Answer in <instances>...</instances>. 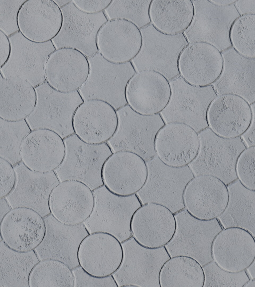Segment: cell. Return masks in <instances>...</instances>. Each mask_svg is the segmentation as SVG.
<instances>
[{
	"mask_svg": "<svg viewBox=\"0 0 255 287\" xmlns=\"http://www.w3.org/2000/svg\"><path fill=\"white\" fill-rule=\"evenodd\" d=\"M93 193L94 208L83 223L89 233H109L121 243L131 237V217L142 205L136 194L120 196L112 193L104 185L93 190Z\"/></svg>",
	"mask_w": 255,
	"mask_h": 287,
	"instance_id": "obj_4",
	"label": "cell"
},
{
	"mask_svg": "<svg viewBox=\"0 0 255 287\" xmlns=\"http://www.w3.org/2000/svg\"><path fill=\"white\" fill-rule=\"evenodd\" d=\"M152 0H112L103 11L108 20L122 19L141 29L151 24L149 8Z\"/></svg>",
	"mask_w": 255,
	"mask_h": 287,
	"instance_id": "obj_41",
	"label": "cell"
},
{
	"mask_svg": "<svg viewBox=\"0 0 255 287\" xmlns=\"http://www.w3.org/2000/svg\"><path fill=\"white\" fill-rule=\"evenodd\" d=\"M3 78V77H2L1 74L0 73V80H1V79H2Z\"/></svg>",
	"mask_w": 255,
	"mask_h": 287,
	"instance_id": "obj_57",
	"label": "cell"
},
{
	"mask_svg": "<svg viewBox=\"0 0 255 287\" xmlns=\"http://www.w3.org/2000/svg\"><path fill=\"white\" fill-rule=\"evenodd\" d=\"M15 185L5 199L11 208L32 209L43 218L51 214L49 199L52 190L60 181L54 171L46 173L32 171L21 161L13 166Z\"/></svg>",
	"mask_w": 255,
	"mask_h": 287,
	"instance_id": "obj_15",
	"label": "cell"
},
{
	"mask_svg": "<svg viewBox=\"0 0 255 287\" xmlns=\"http://www.w3.org/2000/svg\"><path fill=\"white\" fill-rule=\"evenodd\" d=\"M46 225L44 238L34 251L39 261L46 259L63 262L72 270L79 266L77 251L83 239L89 232L85 225H67L51 214L44 218Z\"/></svg>",
	"mask_w": 255,
	"mask_h": 287,
	"instance_id": "obj_22",
	"label": "cell"
},
{
	"mask_svg": "<svg viewBox=\"0 0 255 287\" xmlns=\"http://www.w3.org/2000/svg\"><path fill=\"white\" fill-rule=\"evenodd\" d=\"M122 245L123 262L113 275L118 287L132 284L138 287H160V269L170 258L165 247L147 248L138 244L132 237Z\"/></svg>",
	"mask_w": 255,
	"mask_h": 287,
	"instance_id": "obj_12",
	"label": "cell"
},
{
	"mask_svg": "<svg viewBox=\"0 0 255 287\" xmlns=\"http://www.w3.org/2000/svg\"><path fill=\"white\" fill-rule=\"evenodd\" d=\"M19 32L27 39L38 43L51 41L62 23L61 9L52 0H26L16 17Z\"/></svg>",
	"mask_w": 255,
	"mask_h": 287,
	"instance_id": "obj_26",
	"label": "cell"
},
{
	"mask_svg": "<svg viewBox=\"0 0 255 287\" xmlns=\"http://www.w3.org/2000/svg\"><path fill=\"white\" fill-rule=\"evenodd\" d=\"M255 146L246 147L239 155L236 163L237 179L246 188L255 190Z\"/></svg>",
	"mask_w": 255,
	"mask_h": 287,
	"instance_id": "obj_44",
	"label": "cell"
},
{
	"mask_svg": "<svg viewBox=\"0 0 255 287\" xmlns=\"http://www.w3.org/2000/svg\"><path fill=\"white\" fill-rule=\"evenodd\" d=\"M175 229L174 214L166 206L155 202L142 204L134 211L130 220L131 237L147 248L165 246Z\"/></svg>",
	"mask_w": 255,
	"mask_h": 287,
	"instance_id": "obj_19",
	"label": "cell"
},
{
	"mask_svg": "<svg viewBox=\"0 0 255 287\" xmlns=\"http://www.w3.org/2000/svg\"><path fill=\"white\" fill-rule=\"evenodd\" d=\"M234 5L240 16L255 14V0H236Z\"/></svg>",
	"mask_w": 255,
	"mask_h": 287,
	"instance_id": "obj_51",
	"label": "cell"
},
{
	"mask_svg": "<svg viewBox=\"0 0 255 287\" xmlns=\"http://www.w3.org/2000/svg\"><path fill=\"white\" fill-rule=\"evenodd\" d=\"M90 66L87 58L71 48L55 49L49 56L45 67V77L55 90L64 93L77 91L86 82Z\"/></svg>",
	"mask_w": 255,
	"mask_h": 287,
	"instance_id": "obj_31",
	"label": "cell"
},
{
	"mask_svg": "<svg viewBox=\"0 0 255 287\" xmlns=\"http://www.w3.org/2000/svg\"><path fill=\"white\" fill-rule=\"evenodd\" d=\"M140 31L141 47L130 61L136 72L154 71L162 74L169 81L180 76L179 58L188 44L183 33L166 34L158 31L151 24Z\"/></svg>",
	"mask_w": 255,
	"mask_h": 287,
	"instance_id": "obj_5",
	"label": "cell"
},
{
	"mask_svg": "<svg viewBox=\"0 0 255 287\" xmlns=\"http://www.w3.org/2000/svg\"><path fill=\"white\" fill-rule=\"evenodd\" d=\"M223 68L221 52L213 45L203 42L188 44L178 61L180 76L191 85H212L220 77Z\"/></svg>",
	"mask_w": 255,
	"mask_h": 287,
	"instance_id": "obj_28",
	"label": "cell"
},
{
	"mask_svg": "<svg viewBox=\"0 0 255 287\" xmlns=\"http://www.w3.org/2000/svg\"><path fill=\"white\" fill-rule=\"evenodd\" d=\"M74 276V287H119L113 275L103 278H97L87 274L80 266L72 270Z\"/></svg>",
	"mask_w": 255,
	"mask_h": 287,
	"instance_id": "obj_46",
	"label": "cell"
},
{
	"mask_svg": "<svg viewBox=\"0 0 255 287\" xmlns=\"http://www.w3.org/2000/svg\"><path fill=\"white\" fill-rule=\"evenodd\" d=\"M8 38L11 52L8 60L0 69L2 77L24 79L34 88L45 82L46 62L49 55L56 49L52 41L33 42L19 31Z\"/></svg>",
	"mask_w": 255,
	"mask_h": 287,
	"instance_id": "obj_14",
	"label": "cell"
},
{
	"mask_svg": "<svg viewBox=\"0 0 255 287\" xmlns=\"http://www.w3.org/2000/svg\"><path fill=\"white\" fill-rule=\"evenodd\" d=\"M194 15L192 0H152L149 8L151 24L168 35L183 33L191 24Z\"/></svg>",
	"mask_w": 255,
	"mask_h": 287,
	"instance_id": "obj_36",
	"label": "cell"
},
{
	"mask_svg": "<svg viewBox=\"0 0 255 287\" xmlns=\"http://www.w3.org/2000/svg\"><path fill=\"white\" fill-rule=\"evenodd\" d=\"M87 59L90 66L89 75L78 91L83 101L102 100L116 111L128 105L126 87L136 73L131 62L114 63L105 59L99 52Z\"/></svg>",
	"mask_w": 255,
	"mask_h": 287,
	"instance_id": "obj_3",
	"label": "cell"
},
{
	"mask_svg": "<svg viewBox=\"0 0 255 287\" xmlns=\"http://www.w3.org/2000/svg\"><path fill=\"white\" fill-rule=\"evenodd\" d=\"M11 209L5 198L0 200V225L4 215ZM1 241L0 234V241Z\"/></svg>",
	"mask_w": 255,
	"mask_h": 287,
	"instance_id": "obj_52",
	"label": "cell"
},
{
	"mask_svg": "<svg viewBox=\"0 0 255 287\" xmlns=\"http://www.w3.org/2000/svg\"><path fill=\"white\" fill-rule=\"evenodd\" d=\"M71 0H55L54 1L58 6L60 8L65 6L69 2H71Z\"/></svg>",
	"mask_w": 255,
	"mask_h": 287,
	"instance_id": "obj_55",
	"label": "cell"
},
{
	"mask_svg": "<svg viewBox=\"0 0 255 287\" xmlns=\"http://www.w3.org/2000/svg\"><path fill=\"white\" fill-rule=\"evenodd\" d=\"M204 282L202 266L186 256L170 257L162 266L159 275L160 287H203Z\"/></svg>",
	"mask_w": 255,
	"mask_h": 287,
	"instance_id": "obj_38",
	"label": "cell"
},
{
	"mask_svg": "<svg viewBox=\"0 0 255 287\" xmlns=\"http://www.w3.org/2000/svg\"><path fill=\"white\" fill-rule=\"evenodd\" d=\"M39 261L34 251L17 252L0 241V287H29L30 273Z\"/></svg>",
	"mask_w": 255,
	"mask_h": 287,
	"instance_id": "obj_37",
	"label": "cell"
},
{
	"mask_svg": "<svg viewBox=\"0 0 255 287\" xmlns=\"http://www.w3.org/2000/svg\"><path fill=\"white\" fill-rule=\"evenodd\" d=\"M228 200L227 185L209 174L194 176L187 182L183 193L184 208L202 220L217 219L225 210Z\"/></svg>",
	"mask_w": 255,
	"mask_h": 287,
	"instance_id": "obj_17",
	"label": "cell"
},
{
	"mask_svg": "<svg viewBox=\"0 0 255 287\" xmlns=\"http://www.w3.org/2000/svg\"><path fill=\"white\" fill-rule=\"evenodd\" d=\"M29 287H74L72 269L60 261L46 259L39 261L32 269Z\"/></svg>",
	"mask_w": 255,
	"mask_h": 287,
	"instance_id": "obj_39",
	"label": "cell"
},
{
	"mask_svg": "<svg viewBox=\"0 0 255 287\" xmlns=\"http://www.w3.org/2000/svg\"><path fill=\"white\" fill-rule=\"evenodd\" d=\"M147 176L146 161L138 154L128 151L113 152L102 170L104 185L120 196L136 194L144 185Z\"/></svg>",
	"mask_w": 255,
	"mask_h": 287,
	"instance_id": "obj_20",
	"label": "cell"
},
{
	"mask_svg": "<svg viewBox=\"0 0 255 287\" xmlns=\"http://www.w3.org/2000/svg\"><path fill=\"white\" fill-rule=\"evenodd\" d=\"M118 125L117 111L106 102L97 99L84 101L73 118L74 133L93 144L107 143L116 133Z\"/></svg>",
	"mask_w": 255,
	"mask_h": 287,
	"instance_id": "obj_27",
	"label": "cell"
},
{
	"mask_svg": "<svg viewBox=\"0 0 255 287\" xmlns=\"http://www.w3.org/2000/svg\"><path fill=\"white\" fill-rule=\"evenodd\" d=\"M198 134L199 150L196 158L188 165L194 176L211 175L220 179L227 185L238 179L236 161L246 148L241 138H221L208 127Z\"/></svg>",
	"mask_w": 255,
	"mask_h": 287,
	"instance_id": "obj_6",
	"label": "cell"
},
{
	"mask_svg": "<svg viewBox=\"0 0 255 287\" xmlns=\"http://www.w3.org/2000/svg\"><path fill=\"white\" fill-rule=\"evenodd\" d=\"M122 243L104 232L89 234L81 241L77 251L79 266L89 275L103 278L113 275L123 260Z\"/></svg>",
	"mask_w": 255,
	"mask_h": 287,
	"instance_id": "obj_18",
	"label": "cell"
},
{
	"mask_svg": "<svg viewBox=\"0 0 255 287\" xmlns=\"http://www.w3.org/2000/svg\"><path fill=\"white\" fill-rule=\"evenodd\" d=\"M24 1L0 0V30L8 36L18 31L16 22L17 13Z\"/></svg>",
	"mask_w": 255,
	"mask_h": 287,
	"instance_id": "obj_45",
	"label": "cell"
},
{
	"mask_svg": "<svg viewBox=\"0 0 255 287\" xmlns=\"http://www.w3.org/2000/svg\"><path fill=\"white\" fill-rule=\"evenodd\" d=\"M250 279H255V261L245 270Z\"/></svg>",
	"mask_w": 255,
	"mask_h": 287,
	"instance_id": "obj_54",
	"label": "cell"
},
{
	"mask_svg": "<svg viewBox=\"0 0 255 287\" xmlns=\"http://www.w3.org/2000/svg\"><path fill=\"white\" fill-rule=\"evenodd\" d=\"M255 103L251 104L253 113L251 124L246 131L240 137L246 147L255 146Z\"/></svg>",
	"mask_w": 255,
	"mask_h": 287,
	"instance_id": "obj_50",
	"label": "cell"
},
{
	"mask_svg": "<svg viewBox=\"0 0 255 287\" xmlns=\"http://www.w3.org/2000/svg\"><path fill=\"white\" fill-rule=\"evenodd\" d=\"M30 131L25 120L10 122L0 117V157L13 166L21 162L22 143Z\"/></svg>",
	"mask_w": 255,
	"mask_h": 287,
	"instance_id": "obj_40",
	"label": "cell"
},
{
	"mask_svg": "<svg viewBox=\"0 0 255 287\" xmlns=\"http://www.w3.org/2000/svg\"><path fill=\"white\" fill-rule=\"evenodd\" d=\"M118 125L114 136L107 142L113 152L128 151L145 161L156 154L154 143L156 133L165 123L160 114L144 116L128 105L117 110Z\"/></svg>",
	"mask_w": 255,
	"mask_h": 287,
	"instance_id": "obj_8",
	"label": "cell"
},
{
	"mask_svg": "<svg viewBox=\"0 0 255 287\" xmlns=\"http://www.w3.org/2000/svg\"><path fill=\"white\" fill-rule=\"evenodd\" d=\"M204 274L203 287H243L249 278L246 271L231 273L219 267L212 261L202 267Z\"/></svg>",
	"mask_w": 255,
	"mask_h": 287,
	"instance_id": "obj_43",
	"label": "cell"
},
{
	"mask_svg": "<svg viewBox=\"0 0 255 287\" xmlns=\"http://www.w3.org/2000/svg\"><path fill=\"white\" fill-rule=\"evenodd\" d=\"M36 102L25 119L31 131L46 129L54 131L63 139L73 134V118L84 101L79 92L64 93L45 81L35 88Z\"/></svg>",
	"mask_w": 255,
	"mask_h": 287,
	"instance_id": "obj_2",
	"label": "cell"
},
{
	"mask_svg": "<svg viewBox=\"0 0 255 287\" xmlns=\"http://www.w3.org/2000/svg\"><path fill=\"white\" fill-rule=\"evenodd\" d=\"M209 1L218 6H229L233 4H234L236 2V0H209Z\"/></svg>",
	"mask_w": 255,
	"mask_h": 287,
	"instance_id": "obj_53",
	"label": "cell"
},
{
	"mask_svg": "<svg viewBox=\"0 0 255 287\" xmlns=\"http://www.w3.org/2000/svg\"><path fill=\"white\" fill-rule=\"evenodd\" d=\"M63 140L65 156L60 165L54 170L59 181H79L92 191L103 185V166L113 153L107 143L88 144L75 133Z\"/></svg>",
	"mask_w": 255,
	"mask_h": 287,
	"instance_id": "obj_1",
	"label": "cell"
},
{
	"mask_svg": "<svg viewBox=\"0 0 255 287\" xmlns=\"http://www.w3.org/2000/svg\"><path fill=\"white\" fill-rule=\"evenodd\" d=\"M98 52L107 60L116 64L130 62L138 53L142 45L140 31L125 19L108 20L97 36Z\"/></svg>",
	"mask_w": 255,
	"mask_h": 287,
	"instance_id": "obj_29",
	"label": "cell"
},
{
	"mask_svg": "<svg viewBox=\"0 0 255 287\" xmlns=\"http://www.w3.org/2000/svg\"><path fill=\"white\" fill-rule=\"evenodd\" d=\"M36 102L35 88L26 80L17 77L0 80V117L10 122L25 120Z\"/></svg>",
	"mask_w": 255,
	"mask_h": 287,
	"instance_id": "obj_34",
	"label": "cell"
},
{
	"mask_svg": "<svg viewBox=\"0 0 255 287\" xmlns=\"http://www.w3.org/2000/svg\"><path fill=\"white\" fill-rule=\"evenodd\" d=\"M253 113L250 104L232 94L218 95L211 102L206 115L208 128L225 139L240 137L250 126Z\"/></svg>",
	"mask_w": 255,
	"mask_h": 287,
	"instance_id": "obj_25",
	"label": "cell"
},
{
	"mask_svg": "<svg viewBox=\"0 0 255 287\" xmlns=\"http://www.w3.org/2000/svg\"><path fill=\"white\" fill-rule=\"evenodd\" d=\"M200 146L198 133L180 122L165 124L156 134V156L165 165L174 168L188 166L197 156Z\"/></svg>",
	"mask_w": 255,
	"mask_h": 287,
	"instance_id": "obj_16",
	"label": "cell"
},
{
	"mask_svg": "<svg viewBox=\"0 0 255 287\" xmlns=\"http://www.w3.org/2000/svg\"><path fill=\"white\" fill-rule=\"evenodd\" d=\"M16 181L13 166L0 157V200L5 198L13 189Z\"/></svg>",
	"mask_w": 255,
	"mask_h": 287,
	"instance_id": "obj_47",
	"label": "cell"
},
{
	"mask_svg": "<svg viewBox=\"0 0 255 287\" xmlns=\"http://www.w3.org/2000/svg\"><path fill=\"white\" fill-rule=\"evenodd\" d=\"M169 82L171 98L159 114L165 124L185 123L198 133L207 128V112L211 102L218 96L212 86H194L180 76Z\"/></svg>",
	"mask_w": 255,
	"mask_h": 287,
	"instance_id": "obj_9",
	"label": "cell"
},
{
	"mask_svg": "<svg viewBox=\"0 0 255 287\" xmlns=\"http://www.w3.org/2000/svg\"><path fill=\"white\" fill-rule=\"evenodd\" d=\"M174 215L175 232L171 240L164 246L170 257H190L202 267L212 261L213 241L223 229L217 219L200 220L191 215L185 208Z\"/></svg>",
	"mask_w": 255,
	"mask_h": 287,
	"instance_id": "obj_7",
	"label": "cell"
},
{
	"mask_svg": "<svg viewBox=\"0 0 255 287\" xmlns=\"http://www.w3.org/2000/svg\"><path fill=\"white\" fill-rule=\"evenodd\" d=\"M211 254L221 269L231 273L244 271L255 261V237L239 227L223 229L213 241Z\"/></svg>",
	"mask_w": 255,
	"mask_h": 287,
	"instance_id": "obj_30",
	"label": "cell"
},
{
	"mask_svg": "<svg viewBox=\"0 0 255 287\" xmlns=\"http://www.w3.org/2000/svg\"><path fill=\"white\" fill-rule=\"evenodd\" d=\"M146 163L147 178L143 187L136 193L142 204L159 203L174 214L184 209L183 191L194 176L188 166L171 167L162 162L156 155Z\"/></svg>",
	"mask_w": 255,
	"mask_h": 287,
	"instance_id": "obj_10",
	"label": "cell"
},
{
	"mask_svg": "<svg viewBox=\"0 0 255 287\" xmlns=\"http://www.w3.org/2000/svg\"><path fill=\"white\" fill-rule=\"evenodd\" d=\"M232 47L242 56L255 58V14L241 15L233 23L230 33Z\"/></svg>",
	"mask_w": 255,
	"mask_h": 287,
	"instance_id": "obj_42",
	"label": "cell"
},
{
	"mask_svg": "<svg viewBox=\"0 0 255 287\" xmlns=\"http://www.w3.org/2000/svg\"><path fill=\"white\" fill-rule=\"evenodd\" d=\"M243 287H255V279H249L244 285Z\"/></svg>",
	"mask_w": 255,
	"mask_h": 287,
	"instance_id": "obj_56",
	"label": "cell"
},
{
	"mask_svg": "<svg viewBox=\"0 0 255 287\" xmlns=\"http://www.w3.org/2000/svg\"><path fill=\"white\" fill-rule=\"evenodd\" d=\"M194 15L192 21L183 33L188 43H209L221 52L231 48V26L240 15L234 4L220 6L209 0H192Z\"/></svg>",
	"mask_w": 255,
	"mask_h": 287,
	"instance_id": "obj_11",
	"label": "cell"
},
{
	"mask_svg": "<svg viewBox=\"0 0 255 287\" xmlns=\"http://www.w3.org/2000/svg\"><path fill=\"white\" fill-rule=\"evenodd\" d=\"M94 206L93 191L83 182L65 180L56 185L50 193V214L67 225L83 223L91 214Z\"/></svg>",
	"mask_w": 255,
	"mask_h": 287,
	"instance_id": "obj_24",
	"label": "cell"
},
{
	"mask_svg": "<svg viewBox=\"0 0 255 287\" xmlns=\"http://www.w3.org/2000/svg\"><path fill=\"white\" fill-rule=\"evenodd\" d=\"M61 9L62 23L57 35L51 40L56 49H75L87 58L98 52L97 36L108 19L104 12L88 14L76 7L72 2Z\"/></svg>",
	"mask_w": 255,
	"mask_h": 287,
	"instance_id": "obj_13",
	"label": "cell"
},
{
	"mask_svg": "<svg viewBox=\"0 0 255 287\" xmlns=\"http://www.w3.org/2000/svg\"><path fill=\"white\" fill-rule=\"evenodd\" d=\"M227 186L228 204L217 220L223 229L239 227L255 237V190L248 189L238 179Z\"/></svg>",
	"mask_w": 255,
	"mask_h": 287,
	"instance_id": "obj_35",
	"label": "cell"
},
{
	"mask_svg": "<svg viewBox=\"0 0 255 287\" xmlns=\"http://www.w3.org/2000/svg\"><path fill=\"white\" fill-rule=\"evenodd\" d=\"M112 0H73L72 2L80 10L88 14H96L104 11Z\"/></svg>",
	"mask_w": 255,
	"mask_h": 287,
	"instance_id": "obj_48",
	"label": "cell"
},
{
	"mask_svg": "<svg viewBox=\"0 0 255 287\" xmlns=\"http://www.w3.org/2000/svg\"><path fill=\"white\" fill-rule=\"evenodd\" d=\"M223 68L212 85L217 95H238L250 104L255 102V58L245 57L232 47L221 52Z\"/></svg>",
	"mask_w": 255,
	"mask_h": 287,
	"instance_id": "obj_33",
	"label": "cell"
},
{
	"mask_svg": "<svg viewBox=\"0 0 255 287\" xmlns=\"http://www.w3.org/2000/svg\"><path fill=\"white\" fill-rule=\"evenodd\" d=\"M65 153L63 139L54 131L46 129L31 131L24 138L20 149L23 164L32 171L42 173L56 169Z\"/></svg>",
	"mask_w": 255,
	"mask_h": 287,
	"instance_id": "obj_32",
	"label": "cell"
},
{
	"mask_svg": "<svg viewBox=\"0 0 255 287\" xmlns=\"http://www.w3.org/2000/svg\"><path fill=\"white\" fill-rule=\"evenodd\" d=\"M45 232L44 218L27 207L11 208L0 225L1 241L10 249L20 253L34 251L43 241Z\"/></svg>",
	"mask_w": 255,
	"mask_h": 287,
	"instance_id": "obj_21",
	"label": "cell"
},
{
	"mask_svg": "<svg viewBox=\"0 0 255 287\" xmlns=\"http://www.w3.org/2000/svg\"><path fill=\"white\" fill-rule=\"evenodd\" d=\"M11 45L8 36L0 30V69L8 60Z\"/></svg>",
	"mask_w": 255,
	"mask_h": 287,
	"instance_id": "obj_49",
	"label": "cell"
},
{
	"mask_svg": "<svg viewBox=\"0 0 255 287\" xmlns=\"http://www.w3.org/2000/svg\"><path fill=\"white\" fill-rule=\"evenodd\" d=\"M171 96L169 81L152 70L136 72L129 79L126 89L128 105L144 116L159 114L167 106Z\"/></svg>",
	"mask_w": 255,
	"mask_h": 287,
	"instance_id": "obj_23",
	"label": "cell"
}]
</instances>
